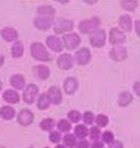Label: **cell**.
I'll use <instances>...</instances> for the list:
<instances>
[{"mask_svg":"<svg viewBox=\"0 0 140 148\" xmlns=\"http://www.w3.org/2000/svg\"><path fill=\"white\" fill-rule=\"evenodd\" d=\"M30 51V55L34 60H36L38 62H43V63H47L51 62V54L47 51L46 46L40 43V42H34L30 44L29 47Z\"/></svg>","mask_w":140,"mask_h":148,"instance_id":"6da1fadb","label":"cell"},{"mask_svg":"<svg viewBox=\"0 0 140 148\" xmlns=\"http://www.w3.org/2000/svg\"><path fill=\"white\" fill-rule=\"evenodd\" d=\"M100 25H101V19L96 17V16H94L91 18L81 20L80 24H79V30H80V33H82L84 35L91 34V33L95 32L96 29H99Z\"/></svg>","mask_w":140,"mask_h":148,"instance_id":"7a4b0ae2","label":"cell"},{"mask_svg":"<svg viewBox=\"0 0 140 148\" xmlns=\"http://www.w3.org/2000/svg\"><path fill=\"white\" fill-rule=\"evenodd\" d=\"M90 44L94 48H102L107 43V33L104 29H96L95 32L90 34Z\"/></svg>","mask_w":140,"mask_h":148,"instance_id":"3957f363","label":"cell"},{"mask_svg":"<svg viewBox=\"0 0 140 148\" xmlns=\"http://www.w3.org/2000/svg\"><path fill=\"white\" fill-rule=\"evenodd\" d=\"M39 95V89L36 84L29 83L26 85L23 92V100L26 104H33Z\"/></svg>","mask_w":140,"mask_h":148,"instance_id":"277c9868","label":"cell"},{"mask_svg":"<svg viewBox=\"0 0 140 148\" xmlns=\"http://www.w3.org/2000/svg\"><path fill=\"white\" fill-rule=\"evenodd\" d=\"M63 45L68 51H74L79 48L81 44V37L77 33H67L63 35Z\"/></svg>","mask_w":140,"mask_h":148,"instance_id":"5b68a950","label":"cell"},{"mask_svg":"<svg viewBox=\"0 0 140 148\" xmlns=\"http://www.w3.org/2000/svg\"><path fill=\"white\" fill-rule=\"evenodd\" d=\"M73 57H74V62L76 64L84 66V65H87L91 62L92 53H91V51L87 47H81V48H79L75 52Z\"/></svg>","mask_w":140,"mask_h":148,"instance_id":"8992f818","label":"cell"},{"mask_svg":"<svg viewBox=\"0 0 140 148\" xmlns=\"http://www.w3.org/2000/svg\"><path fill=\"white\" fill-rule=\"evenodd\" d=\"M126 40H127L126 34L118 27H113L110 29V32H109V43L112 46L122 45V44L126 43Z\"/></svg>","mask_w":140,"mask_h":148,"instance_id":"52a82bcc","label":"cell"},{"mask_svg":"<svg viewBox=\"0 0 140 148\" xmlns=\"http://www.w3.org/2000/svg\"><path fill=\"white\" fill-rule=\"evenodd\" d=\"M74 63V57L70 53H62L56 60V64L58 66V69H61L62 71L71 70L73 67Z\"/></svg>","mask_w":140,"mask_h":148,"instance_id":"ba28073f","label":"cell"},{"mask_svg":"<svg viewBox=\"0 0 140 148\" xmlns=\"http://www.w3.org/2000/svg\"><path fill=\"white\" fill-rule=\"evenodd\" d=\"M109 56L114 62H123L128 58V49L123 45L113 46L109 52Z\"/></svg>","mask_w":140,"mask_h":148,"instance_id":"9c48e42d","label":"cell"},{"mask_svg":"<svg viewBox=\"0 0 140 148\" xmlns=\"http://www.w3.org/2000/svg\"><path fill=\"white\" fill-rule=\"evenodd\" d=\"M74 28V23L70 19L61 18L53 25V29L56 34H63V33H70Z\"/></svg>","mask_w":140,"mask_h":148,"instance_id":"30bf717a","label":"cell"},{"mask_svg":"<svg viewBox=\"0 0 140 148\" xmlns=\"http://www.w3.org/2000/svg\"><path fill=\"white\" fill-rule=\"evenodd\" d=\"M35 119V116L33 113V111L29 109H23L19 111V113L17 114V122L23 127H28L30 126Z\"/></svg>","mask_w":140,"mask_h":148,"instance_id":"8fae6325","label":"cell"},{"mask_svg":"<svg viewBox=\"0 0 140 148\" xmlns=\"http://www.w3.org/2000/svg\"><path fill=\"white\" fill-rule=\"evenodd\" d=\"M46 46L53 51L54 53H62L64 45H63V42L59 37H57L56 35H49L46 38Z\"/></svg>","mask_w":140,"mask_h":148,"instance_id":"7c38bea8","label":"cell"},{"mask_svg":"<svg viewBox=\"0 0 140 148\" xmlns=\"http://www.w3.org/2000/svg\"><path fill=\"white\" fill-rule=\"evenodd\" d=\"M79 86H80V83H79L77 79L74 77V76L66 77L65 80H64V82H63V90L68 95L75 94L76 91L79 90Z\"/></svg>","mask_w":140,"mask_h":148,"instance_id":"4fadbf2b","label":"cell"},{"mask_svg":"<svg viewBox=\"0 0 140 148\" xmlns=\"http://www.w3.org/2000/svg\"><path fill=\"white\" fill-rule=\"evenodd\" d=\"M33 74L35 75V77L38 79L39 81H46L51 76V69L44 64L35 65L33 67Z\"/></svg>","mask_w":140,"mask_h":148,"instance_id":"5bb4252c","label":"cell"},{"mask_svg":"<svg viewBox=\"0 0 140 148\" xmlns=\"http://www.w3.org/2000/svg\"><path fill=\"white\" fill-rule=\"evenodd\" d=\"M46 94L48 95L51 103L54 106H58L61 102L63 101V94H62V90L57 86V85H53L47 90Z\"/></svg>","mask_w":140,"mask_h":148,"instance_id":"9a60e30c","label":"cell"},{"mask_svg":"<svg viewBox=\"0 0 140 148\" xmlns=\"http://www.w3.org/2000/svg\"><path fill=\"white\" fill-rule=\"evenodd\" d=\"M10 85L14 88V90L16 91H20V90H24L26 88V79L23 74L17 73L11 75L9 80Z\"/></svg>","mask_w":140,"mask_h":148,"instance_id":"2e32d148","label":"cell"},{"mask_svg":"<svg viewBox=\"0 0 140 148\" xmlns=\"http://www.w3.org/2000/svg\"><path fill=\"white\" fill-rule=\"evenodd\" d=\"M118 24H119V29L122 30L124 34L126 33H131L132 32V28H133V23H132V19H131L130 15H122L120 16V18L118 20Z\"/></svg>","mask_w":140,"mask_h":148,"instance_id":"e0dca14e","label":"cell"},{"mask_svg":"<svg viewBox=\"0 0 140 148\" xmlns=\"http://www.w3.org/2000/svg\"><path fill=\"white\" fill-rule=\"evenodd\" d=\"M53 25H54L53 19L51 18H45L40 16H36L34 18V26L38 30H48L49 28L53 27Z\"/></svg>","mask_w":140,"mask_h":148,"instance_id":"ac0fdd59","label":"cell"},{"mask_svg":"<svg viewBox=\"0 0 140 148\" xmlns=\"http://www.w3.org/2000/svg\"><path fill=\"white\" fill-rule=\"evenodd\" d=\"M1 37L8 42V43H12V42H16L18 40V32L12 27H5L1 29L0 32Z\"/></svg>","mask_w":140,"mask_h":148,"instance_id":"d6986e66","label":"cell"},{"mask_svg":"<svg viewBox=\"0 0 140 148\" xmlns=\"http://www.w3.org/2000/svg\"><path fill=\"white\" fill-rule=\"evenodd\" d=\"M133 101V94L129 91H122L118 95L117 103L120 108H127L129 104H131Z\"/></svg>","mask_w":140,"mask_h":148,"instance_id":"ffe728a7","label":"cell"},{"mask_svg":"<svg viewBox=\"0 0 140 148\" xmlns=\"http://www.w3.org/2000/svg\"><path fill=\"white\" fill-rule=\"evenodd\" d=\"M2 99L8 104H15V103H18L20 101V95H19L16 90L8 89V90H6L5 92L2 93Z\"/></svg>","mask_w":140,"mask_h":148,"instance_id":"44dd1931","label":"cell"},{"mask_svg":"<svg viewBox=\"0 0 140 148\" xmlns=\"http://www.w3.org/2000/svg\"><path fill=\"white\" fill-rule=\"evenodd\" d=\"M36 12H37V16L54 19V15H55L56 10L54 7H52L49 5H42V6H38L37 7Z\"/></svg>","mask_w":140,"mask_h":148,"instance_id":"7402d4cb","label":"cell"},{"mask_svg":"<svg viewBox=\"0 0 140 148\" xmlns=\"http://www.w3.org/2000/svg\"><path fill=\"white\" fill-rule=\"evenodd\" d=\"M16 117V110L11 106H2L0 108V118L3 120H12Z\"/></svg>","mask_w":140,"mask_h":148,"instance_id":"603a6c76","label":"cell"},{"mask_svg":"<svg viewBox=\"0 0 140 148\" xmlns=\"http://www.w3.org/2000/svg\"><path fill=\"white\" fill-rule=\"evenodd\" d=\"M25 52V47H24V43L21 40H16L14 42L12 46H11V56L14 58H20L24 55Z\"/></svg>","mask_w":140,"mask_h":148,"instance_id":"cb8c5ba5","label":"cell"},{"mask_svg":"<svg viewBox=\"0 0 140 148\" xmlns=\"http://www.w3.org/2000/svg\"><path fill=\"white\" fill-rule=\"evenodd\" d=\"M36 106H37L38 110L42 111L47 110L52 106L51 100H49V98H48V95L46 93H42V94L38 95L37 100H36Z\"/></svg>","mask_w":140,"mask_h":148,"instance_id":"d4e9b609","label":"cell"},{"mask_svg":"<svg viewBox=\"0 0 140 148\" xmlns=\"http://www.w3.org/2000/svg\"><path fill=\"white\" fill-rule=\"evenodd\" d=\"M74 136L77 139H85L89 136V128L85 125L77 123L74 128Z\"/></svg>","mask_w":140,"mask_h":148,"instance_id":"484cf974","label":"cell"},{"mask_svg":"<svg viewBox=\"0 0 140 148\" xmlns=\"http://www.w3.org/2000/svg\"><path fill=\"white\" fill-rule=\"evenodd\" d=\"M56 127V121L53 118H45L39 122V128L43 131H53L54 128Z\"/></svg>","mask_w":140,"mask_h":148,"instance_id":"4316f807","label":"cell"},{"mask_svg":"<svg viewBox=\"0 0 140 148\" xmlns=\"http://www.w3.org/2000/svg\"><path fill=\"white\" fill-rule=\"evenodd\" d=\"M56 128H57V130L61 134L62 132L63 134H67L72 129V123L67 119H59V120L57 121V123H56Z\"/></svg>","mask_w":140,"mask_h":148,"instance_id":"83f0119b","label":"cell"},{"mask_svg":"<svg viewBox=\"0 0 140 148\" xmlns=\"http://www.w3.org/2000/svg\"><path fill=\"white\" fill-rule=\"evenodd\" d=\"M62 140H63V145L67 148H75L77 143V138L74 136V134H71V132L65 134Z\"/></svg>","mask_w":140,"mask_h":148,"instance_id":"f1b7e54d","label":"cell"},{"mask_svg":"<svg viewBox=\"0 0 140 148\" xmlns=\"http://www.w3.org/2000/svg\"><path fill=\"white\" fill-rule=\"evenodd\" d=\"M67 120L71 123H79L82 120V113L79 110H75V109L68 111L67 112Z\"/></svg>","mask_w":140,"mask_h":148,"instance_id":"f546056e","label":"cell"},{"mask_svg":"<svg viewBox=\"0 0 140 148\" xmlns=\"http://www.w3.org/2000/svg\"><path fill=\"white\" fill-rule=\"evenodd\" d=\"M122 8L127 11H135L138 8V1L137 0H122L120 2Z\"/></svg>","mask_w":140,"mask_h":148,"instance_id":"4dcf8cb0","label":"cell"},{"mask_svg":"<svg viewBox=\"0 0 140 148\" xmlns=\"http://www.w3.org/2000/svg\"><path fill=\"white\" fill-rule=\"evenodd\" d=\"M94 123H96V126L99 128H104V127H107L109 125V117L103 114V113H100V114L95 116Z\"/></svg>","mask_w":140,"mask_h":148,"instance_id":"1f68e13d","label":"cell"},{"mask_svg":"<svg viewBox=\"0 0 140 148\" xmlns=\"http://www.w3.org/2000/svg\"><path fill=\"white\" fill-rule=\"evenodd\" d=\"M101 128H99L98 126H92L90 129H89V137L91 140H100L101 138Z\"/></svg>","mask_w":140,"mask_h":148,"instance_id":"d6a6232c","label":"cell"},{"mask_svg":"<svg viewBox=\"0 0 140 148\" xmlns=\"http://www.w3.org/2000/svg\"><path fill=\"white\" fill-rule=\"evenodd\" d=\"M82 120L85 126H92L95 120V116L92 111H85L82 114Z\"/></svg>","mask_w":140,"mask_h":148,"instance_id":"836d02e7","label":"cell"},{"mask_svg":"<svg viewBox=\"0 0 140 148\" xmlns=\"http://www.w3.org/2000/svg\"><path fill=\"white\" fill-rule=\"evenodd\" d=\"M101 140L104 143V145H105V144H107V145H110V144H112V143L115 140V138H114V135H113L112 131L107 130V131H104L102 135H101Z\"/></svg>","mask_w":140,"mask_h":148,"instance_id":"e575fe53","label":"cell"},{"mask_svg":"<svg viewBox=\"0 0 140 148\" xmlns=\"http://www.w3.org/2000/svg\"><path fill=\"white\" fill-rule=\"evenodd\" d=\"M48 139H49V141L51 143H53V144H59L61 141H62V134L57 130H53V131H51L49 132V136H48Z\"/></svg>","mask_w":140,"mask_h":148,"instance_id":"d590c367","label":"cell"},{"mask_svg":"<svg viewBox=\"0 0 140 148\" xmlns=\"http://www.w3.org/2000/svg\"><path fill=\"white\" fill-rule=\"evenodd\" d=\"M90 147H91V145H90V143L86 139H80V140H77L76 146H75V148H90Z\"/></svg>","mask_w":140,"mask_h":148,"instance_id":"8d00e7d4","label":"cell"},{"mask_svg":"<svg viewBox=\"0 0 140 148\" xmlns=\"http://www.w3.org/2000/svg\"><path fill=\"white\" fill-rule=\"evenodd\" d=\"M132 90H133V93L140 98V81H136L133 85H132Z\"/></svg>","mask_w":140,"mask_h":148,"instance_id":"74e56055","label":"cell"},{"mask_svg":"<svg viewBox=\"0 0 140 148\" xmlns=\"http://www.w3.org/2000/svg\"><path fill=\"white\" fill-rule=\"evenodd\" d=\"M108 148H124V145H123V143H122L121 140H114L112 144L109 145V147Z\"/></svg>","mask_w":140,"mask_h":148,"instance_id":"f35d334b","label":"cell"},{"mask_svg":"<svg viewBox=\"0 0 140 148\" xmlns=\"http://www.w3.org/2000/svg\"><path fill=\"white\" fill-rule=\"evenodd\" d=\"M91 148H104V143L102 140H95L91 144Z\"/></svg>","mask_w":140,"mask_h":148,"instance_id":"ab89813d","label":"cell"},{"mask_svg":"<svg viewBox=\"0 0 140 148\" xmlns=\"http://www.w3.org/2000/svg\"><path fill=\"white\" fill-rule=\"evenodd\" d=\"M133 27H135V32H136L137 36L140 38V19L135 20V23H133Z\"/></svg>","mask_w":140,"mask_h":148,"instance_id":"60d3db41","label":"cell"},{"mask_svg":"<svg viewBox=\"0 0 140 148\" xmlns=\"http://www.w3.org/2000/svg\"><path fill=\"white\" fill-rule=\"evenodd\" d=\"M3 63H5V56L2 54H0V67L3 65Z\"/></svg>","mask_w":140,"mask_h":148,"instance_id":"b9f144b4","label":"cell"},{"mask_svg":"<svg viewBox=\"0 0 140 148\" xmlns=\"http://www.w3.org/2000/svg\"><path fill=\"white\" fill-rule=\"evenodd\" d=\"M55 148H67V147H65V146H64V145H62V144H57Z\"/></svg>","mask_w":140,"mask_h":148,"instance_id":"7bdbcfd3","label":"cell"},{"mask_svg":"<svg viewBox=\"0 0 140 148\" xmlns=\"http://www.w3.org/2000/svg\"><path fill=\"white\" fill-rule=\"evenodd\" d=\"M1 91H2V82L0 81V92H1Z\"/></svg>","mask_w":140,"mask_h":148,"instance_id":"ee69618b","label":"cell"},{"mask_svg":"<svg viewBox=\"0 0 140 148\" xmlns=\"http://www.w3.org/2000/svg\"><path fill=\"white\" fill-rule=\"evenodd\" d=\"M0 148H6V147H5V146H1V145H0Z\"/></svg>","mask_w":140,"mask_h":148,"instance_id":"f6af8a7d","label":"cell"},{"mask_svg":"<svg viewBox=\"0 0 140 148\" xmlns=\"http://www.w3.org/2000/svg\"><path fill=\"white\" fill-rule=\"evenodd\" d=\"M44 148H49V147H48V146H46V147H44Z\"/></svg>","mask_w":140,"mask_h":148,"instance_id":"bcb514c9","label":"cell"},{"mask_svg":"<svg viewBox=\"0 0 140 148\" xmlns=\"http://www.w3.org/2000/svg\"><path fill=\"white\" fill-rule=\"evenodd\" d=\"M28 148H35V147H28Z\"/></svg>","mask_w":140,"mask_h":148,"instance_id":"7dc6e473","label":"cell"}]
</instances>
